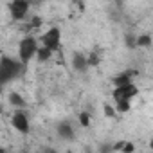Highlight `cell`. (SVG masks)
I'll use <instances>...</instances> for the list:
<instances>
[{"mask_svg":"<svg viewBox=\"0 0 153 153\" xmlns=\"http://www.w3.org/2000/svg\"><path fill=\"white\" fill-rule=\"evenodd\" d=\"M25 68L27 67L16 56H9V54L0 56V92L7 85H11L15 79H18L25 72Z\"/></svg>","mask_w":153,"mask_h":153,"instance_id":"1","label":"cell"},{"mask_svg":"<svg viewBox=\"0 0 153 153\" xmlns=\"http://www.w3.org/2000/svg\"><path fill=\"white\" fill-rule=\"evenodd\" d=\"M38 45H40V42H38V38H36V36H33V34H27V36L20 38L18 47H16V58H18V59L27 67V65L34 59Z\"/></svg>","mask_w":153,"mask_h":153,"instance_id":"2","label":"cell"},{"mask_svg":"<svg viewBox=\"0 0 153 153\" xmlns=\"http://www.w3.org/2000/svg\"><path fill=\"white\" fill-rule=\"evenodd\" d=\"M38 42H40V45L47 47L49 51L58 52V51L61 49V29H59L58 25H51V27L38 38Z\"/></svg>","mask_w":153,"mask_h":153,"instance_id":"3","label":"cell"},{"mask_svg":"<svg viewBox=\"0 0 153 153\" xmlns=\"http://www.w3.org/2000/svg\"><path fill=\"white\" fill-rule=\"evenodd\" d=\"M139 96V87L135 85V81L131 83H124V85H117L112 90V99L114 101H133Z\"/></svg>","mask_w":153,"mask_h":153,"instance_id":"4","label":"cell"},{"mask_svg":"<svg viewBox=\"0 0 153 153\" xmlns=\"http://www.w3.org/2000/svg\"><path fill=\"white\" fill-rule=\"evenodd\" d=\"M11 126L22 135L31 133V121H29V115L25 114L24 108H15V112L11 115Z\"/></svg>","mask_w":153,"mask_h":153,"instance_id":"5","label":"cell"},{"mask_svg":"<svg viewBox=\"0 0 153 153\" xmlns=\"http://www.w3.org/2000/svg\"><path fill=\"white\" fill-rule=\"evenodd\" d=\"M7 9H9V15L15 22H22L29 16V9H31V4L25 2V0H11L7 4Z\"/></svg>","mask_w":153,"mask_h":153,"instance_id":"6","label":"cell"},{"mask_svg":"<svg viewBox=\"0 0 153 153\" xmlns=\"http://www.w3.org/2000/svg\"><path fill=\"white\" fill-rule=\"evenodd\" d=\"M56 133L63 140H74L76 139V128L70 121H59L56 124Z\"/></svg>","mask_w":153,"mask_h":153,"instance_id":"7","label":"cell"},{"mask_svg":"<svg viewBox=\"0 0 153 153\" xmlns=\"http://www.w3.org/2000/svg\"><path fill=\"white\" fill-rule=\"evenodd\" d=\"M72 68L76 72H85L88 68V61H87V56L83 52H74L72 54Z\"/></svg>","mask_w":153,"mask_h":153,"instance_id":"8","label":"cell"},{"mask_svg":"<svg viewBox=\"0 0 153 153\" xmlns=\"http://www.w3.org/2000/svg\"><path fill=\"white\" fill-rule=\"evenodd\" d=\"M133 76H135V72H131V70H124V72H121V74H117L115 78L112 79V85L114 87H117V85H124V83H131L133 81Z\"/></svg>","mask_w":153,"mask_h":153,"instance_id":"9","label":"cell"},{"mask_svg":"<svg viewBox=\"0 0 153 153\" xmlns=\"http://www.w3.org/2000/svg\"><path fill=\"white\" fill-rule=\"evenodd\" d=\"M110 151H123V153H133L135 151V144L128 142V140H119L114 146H110Z\"/></svg>","mask_w":153,"mask_h":153,"instance_id":"10","label":"cell"},{"mask_svg":"<svg viewBox=\"0 0 153 153\" xmlns=\"http://www.w3.org/2000/svg\"><path fill=\"white\" fill-rule=\"evenodd\" d=\"M52 51H49L47 47H43V45H38V49H36V56H34V59H38L40 63H47L51 58H52Z\"/></svg>","mask_w":153,"mask_h":153,"instance_id":"11","label":"cell"},{"mask_svg":"<svg viewBox=\"0 0 153 153\" xmlns=\"http://www.w3.org/2000/svg\"><path fill=\"white\" fill-rule=\"evenodd\" d=\"M7 99H9V105H11L13 108H25V99H24L20 94L11 92V94L7 96Z\"/></svg>","mask_w":153,"mask_h":153,"instance_id":"12","label":"cell"},{"mask_svg":"<svg viewBox=\"0 0 153 153\" xmlns=\"http://www.w3.org/2000/svg\"><path fill=\"white\" fill-rule=\"evenodd\" d=\"M149 45H151V36L149 34L135 36V47H149Z\"/></svg>","mask_w":153,"mask_h":153,"instance_id":"13","label":"cell"},{"mask_svg":"<svg viewBox=\"0 0 153 153\" xmlns=\"http://www.w3.org/2000/svg\"><path fill=\"white\" fill-rule=\"evenodd\" d=\"M79 124H81L83 128H88V126H90V114H88V112H81V114H79Z\"/></svg>","mask_w":153,"mask_h":153,"instance_id":"14","label":"cell"},{"mask_svg":"<svg viewBox=\"0 0 153 153\" xmlns=\"http://www.w3.org/2000/svg\"><path fill=\"white\" fill-rule=\"evenodd\" d=\"M103 110H105V115H106V117H115V115H117L115 106H112V105H108V103L103 105Z\"/></svg>","mask_w":153,"mask_h":153,"instance_id":"15","label":"cell"},{"mask_svg":"<svg viewBox=\"0 0 153 153\" xmlns=\"http://www.w3.org/2000/svg\"><path fill=\"white\" fill-rule=\"evenodd\" d=\"M42 24H43V18L42 16H34L31 20V27H42Z\"/></svg>","mask_w":153,"mask_h":153,"instance_id":"16","label":"cell"},{"mask_svg":"<svg viewBox=\"0 0 153 153\" xmlns=\"http://www.w3.org/2000/svg\"><path fill=\"white\" fill-rule=\"evenodd\" d=\"M25 2H29V4H31V6H33V4H34V2H38V0H25Z\"/></svg>","mask_w":153,"mask_h":153,"instance_id":"17","label":"cell"},{"mask_svg":"<svg viewBox=\"0 0 153 153\" xmlns=\"http://www.w3.org/2000/svg\"><path fill=\"white\" fill-rule=\"evenodd\" d=\"M115 2H117V4H119V6H121V4H123V0H115Z\"/></svg>","mask_w":153,"mask_h":153,"instance_id":"18","label":"cell"}]
</instances>
